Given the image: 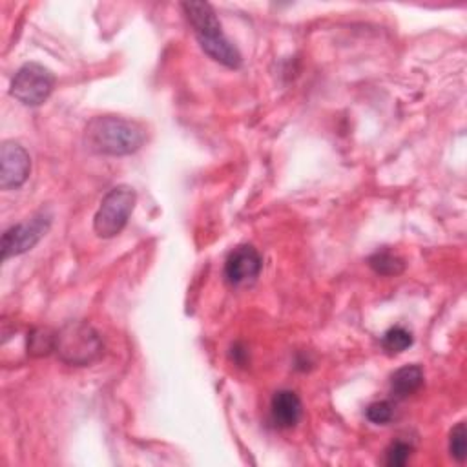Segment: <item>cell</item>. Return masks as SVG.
<instances>
[{
	"label": "cell",
	"mask_w": 467,
	"mask_h": 467,
	"mask_svg": "<svg viewBox=\"0 0 467 467\" xmlns=\"http://www.w3.org/2000/svg\"><path fill=\"white\" fill-rule=\"evenodd\" d=\"M31 171V159L26 148L15 140H5L0 148V186L13 190L22 186Z\"/></svg>",
	"instance_id": "cell-7"
},
{
	"label": "cell",
	"mask_w": 467,
	"mask_h": 467,
	"mask_svg": "<svg viewBox=\"0 0 467 467\" xmlns=\"http://www.w3.org/2000/svg\"><path fill=\"white\" fill-rule=\"evenodd\" d=\"M449 452L460 463L467 456V429L463 421L456 423L449 434Z\"/></svg>",
	"instance_id": "cell-14"
},
{
	"label": "cell",
	"mask_w": 467,
	"mask_h": 467,
	"mask_svg": "<svg viewBox=\"0 0 467 467\" xmlns=\"http://www.w3.org/2000/svg\"><path fill=\"white\" fill-rule=\"evenodd\" d=\"M261 268V254L252 244H239L226 257L224 277L232 286H243L255 281Z\"/></svg>",
	"instance_id": "cell-8"
},
{
	"label": "cell",
	"mask_w": 467,
	"mask_h": 467,
	"mask_svg": "<svg viewBox=\"0 0 467 467\" xmlns=\"http://www.w3.org/2000/svg\"><path fill=\"white\" fill-rule=\"evenodd\" d=\"M423 385V370L420 365H405L390 376V390L396 398H407Z\"/></svg>",
	"instance_id": "cell-10"
},
{
	"label": "cell",
	"mask_w": 467,
	"mask_h": 467,
	"mask_svg": "<svg viewBox=\"0 0 467 467\" xmlns=\"http://www.w3.org/2000/svg\"><path fill=\"white\" fill-rule=\"evenodd\" d=\"M201 49L215 62L237 69L241 66V53L223 33L215 9L208 2H182L181 4Z\"/></svg>",
	"instance_id": "cell-2"
},
{
	"label": "cell",
	"mask_w": 467,
	"mask_h": 467,
	"mask_svg": "<svg viewBox=\"0 0 467 467\" xmlns=\"http://www.w3.org/2000/svg\"><path fill=\"white\" fill-rule=\"evenodd\" d=\"M55 86L53 73L36 62L24 64L13 77L9 93L26 106H40L47 100Z\"/></svg>",
	"instance_id": "cell-5"
},
{
	"label": "cell",
	"mask_w": 467,
	"mask_h": 467,
	"mask_svg": "<svg viewBox=\"0 0 467 467\" xmlns=\"http://www.w3.org/2000/svg\"><path fill=\"white\" fill-rule=\"evenodd\" d=\"M55 341H57V332L46 327L33 328L31 334L27 336V352L33 358L47 356L49 352L55 350Z\"/></svg>",
	"instance_id": "cell-12"
},
{
	"label": "cell",
	"mask_w": 467,
	"mask_h": 467,
	"mask_svg": "<svg viewBox=\"0 0 467 467\" xmlns=\"http://www.w3.org/2000/svg\"><path fill=\"white\" fill-rule=\"evenodd\" d=\"M412 454V445L401 440H396L394 443H390V447L385 452V463L389 467H401L409 462Z\"/></svg>",
	"instance_id": "cell-15"
},
{
	"label": "cell",
	"mask_w": 467,
	"mask_h": 467,
	"mask_svg": "<svg viewBox=\"0 0 467 467\" xmlns=\"http://www.w3.org/2000/svg\"><path fill=\"white\" fill-rule=\"evenodd\" d=\"M102 339L86 321H69L57 330L55 352L60 361L75 367H86L102 356Z\"/></svg>",
	"instance_id": "cell-3"
},
{
	"label": "cell",
	"mask_w": 467,
	"mask_h": 467,
	"mask_svg": "<svg viewBox=\"0 0 467 467\" xmlns=\"http://www.w3.org/2000/svg\"><path fill=\"white\" fill-rule=\"evenodd\" d=\"M381 345L387 354H400L412 345V334L403 327H392L383 334Z\"/></svg>",
	"instance_id": "cell-13"
},
{
	"label": "cell",
	"mask_w": 467,
	"mask_h": 467,
	"mask_svg": "<svg viewBox=\"0 0 467 467\" xmlns=\"http://www.w3.org/2000/svg\"><path fill=\"white\" fill-rule=\"evenodd\" d=\"M368 266L379 275H398L405 270V261L390 250H381L368 257Z\"/></svg>",
	"instance_id": "cell-11"
},
{
	"label": "cell",
	"mask_w": 467,
	"mask_h": 467,
	"mask_svg": "<svg viewBox=\"0 0 467 467\" xmlns=\"http://www.w3.org/2000/svg\"><path fill=\"white\" fill-rule=\"evenodd\" d=\"M135 190L128 184L111 188L100 201L93 219V230L99 237L109 239L124 230L135 206Z\"/></svg>",
	"instance_id": "cell-4"
},
{
	"label": "cell",
	"mask_w": 467,
	"mask_h": 467,
	"mask_svg": "<svg viewBox=\"0 0 467 467\" xmlns=\"http://www.w3.org/2000/svg\"><path fill=\"white\" fill-rule=\"evenodd\" d=\"M146 140V130L130 119L115 115H100L88 122L84 130V144L99 155H130Z\"/></svg>",
	"instance_id": "cell-1"
},
{
	"label": "cell",
	"mask_w": 467,
	"mask_h": 467,
	"mask_svg": "<svg viewBox=\"0 0 467 467\" xmlns=\"http://www.w3.org/2000/svg\"><path fill=\"white\" fill-rule=\"evenodd\" d=\"M272 421L281 429H290L299 423L303 416V403L294 390L283 389L272 396L270 401Z\"/></svg>",
	"instance_id": "cell-9"
},
{
	"label": "cell",
	"mask_w": 467,
	"mask_h": 467,
	"mask_svg": "<svg viewBox=\"0 0 467 467\" xmlns=\"http://www.w3.org/2000/svg\"><path fill=\"white\" fill-rule=\"evenodd\" d=\"M51 217L44 212L33 215L29 221L7 228L2 235V259H9L31 250L49 230Z\"/></svg>",
	"instance_id": "cell-6"
},
{
	"label": "cell",
	"mask_w": 467,
	"mask_h": 467,
	"mask_svg": "<svg viewBox=\"0 0 467 467\" xmlns=\"http://www.w3.org/2000/svg\"><path fill=\"white\" fill-rule=\"evenodd\" d=\"M365 416L368 421L372 423H378V425H383V423H389L394 416V407L390 401H374L367 407L365 410Z\"/></svg>",
	"instance_id": "cell-16"
}]
</instances>
